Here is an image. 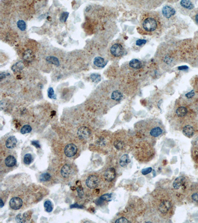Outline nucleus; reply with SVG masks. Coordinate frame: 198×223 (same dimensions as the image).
<instances>
[{
  "instance_id": "nucleus-1",
  "label": "nucleus",
  "mask_w": 198,
  "mask_h": 223,
  "mask_svg": "<svg viewBox=\"0 0 198 223\" xmlns=\"http://www.w3.org/2000/svg\"><path fill=\"white\" fill-rule=\"evenodd\" d=\"M140 25L142 30L147 34H156L162 29V19L155 11L146 12L141 15Z\"/></svg>"
},
{
  "instance_id": "nucleus-2",
  "label": "nucleus",
  "mask_w": 198,
  "mask_h": 223,
  "mask_svg": "<svg viewBox=\"0 0 198 223\" xmlns=\"http://www.w3.org/2000/svg\"><path fill=\"white\" fill-rule=\"evenodd\" d=\"M125 47L123 43L120 42H116L111 45L110 48V52L112 57L120 58L124 55Z\"/></svg>"
},
{
  "instance_id": "nucleus-3",
  "label": "nucleus",
  "mask_w": 198,
  "mask_h": 223,
  "mask_svg": "<svg viewBox=\"0 0 198 223\" xmlns=\"http://www.w3.org/2000/svg\"><path fill=\"white\" fill-rule=\"evenodd\" d=\"M100 184V180L97 176L91 175L89 176L86 180V184L87 187L91 189H94L98 187Z\"/></svg>"
},
{
  "instance_id": "nucleus-4",
  "label": "nucleus",
  "mask_w": 198,
  "mask_h": 223,
  "mask_svg": "<svg viewBox=\"0 0 198 223\" xmlns=\"http://www.w3.org/2000/svg\"><path fill=\"white\" fill-rule=\"evenodd\" d=\"M158 209L163 214H167L172 209V203L168 200H163L160 203Z\"/></svg>"
},
{
  "instance_id": "nucleus-5",
  "label": "nucleus",
  "mask_w": 198,
  "mask_h": 223,
  "mask_svg": "<svg viewBox=\"0 0 198 223\" xmlns=\"http://www.w3.org/2000/svg\"><path fill=\"white\" fill-rule=\"evenodd\" d=\"M189 112V108L186 105H180L176 109V115L177 117L181 118L186 117Z\"/></svg>"
},
{
  "instance_id": "nucleus-6",
  "label": "nucleus",
  "mask_w": 198,
  "mask_h": 223,
  "mask_svg": "<svg viewBox=\"0 0 198 223\" xmlns=\"http://www.w3.org/2000/svg\"><path fill=\"white\" fill-rule=\"evenodd\" d=\"M77 147L73 144H69L64 148V153L68 157L74 156L77 152Z\"/></svg>"
},
{
  "instance_id": "nucleus-7",
  "label": "nucleus",
  "mask_w": 198,
  "mask_h": 223,
  "mask_svg": "<svg viewBox=\"0 0 198 223\" xmlns=\"http://www.w3.org/2000/svg\"><path fill=\"white\" fill-rule=\"evenodd\" d=\"M23 202L22 199L18 197H14L10 199V206L13 210H18L22 206Z\"/></svg>"
},
{
  "instance_id": "nucleus-8",
  "label": "nucleus",
  "mask_w": 198,
  "mask_h": 223,
  "mask_svg": "<svg viewBox=\"0 0 198 223\" xmlns=\"http://www.w3.org/2000/svg\"><path fill=\"white\" fill-rule=\"evenodd\" d=\"M90 130L86 126H81L78 129L77 131V135L79 138L81 139H87L91 135Z\"/></svg>"
},
{
  "instance_id": "nucleus-9",
  "label": "nucleus",
  "mask_w": 198,
  "mask_h": 223,
  "mask_svg": "<svg viewBox=\"0 0 198 223\" xmlns=\"http://www.w3.org/2000/svg\"><path fill=\"white\" fill-rule=\"evenodd\" d=\"M150 135L153 138H157L163 133L162 127L160 126H154L149 130Z\"/></svg>"
},
{
  "instance_id": "nucleus-10",
  "label": "nucleus",
  "mask_w": 198,
  "mask_h": 223,
  "mask_svg": "<svg viewBox=\"0 0 198 223\" xmlns=\"http://www.w3.org/2000/svg\"><path fill=\"white\" fill-rule=\"evenodd\" d=\"M115 176H116L115 170L113 168L107 169L104 174V178L107 182H110L112 181L115 179Z\"/></svg>"
},
{
  "instance_id": "nucleus-11",
  "label": "nucleus",
  "mask_w": 198,
  "mask_h": 223,
  "mask_svg": "<svg viewBox=\"0 0 198 223\" xmlns=\"http://www.w3.org/2000/svg\"><path fill=\"white\" fill-rule=\"evenodd\" d=\"M163 15L165 18H170L176 14V10L172 6H165L163 8Z\"/></svg>"
},
{
  "instance_id": "nucleus-12",
  "label": "nucleus",
  "mask_w": 198,
  "mask_h": 223,
  "mask_svg": "<svg viewBox=\"0 0 198 223\" xmlns=\"http://www.w3.org/2000/svg\"><path fill=\"white\" fill-rule=\"evenodd\" d=\"M182 132L184 135L188 138H192L195 134L194 128L191 125H186L183 127Z\"/></svg>"
},
{
  "instance_id": "nucleus-13",
  "label": "nucleus",
  "mask_w": 198,
  "mask_h": 223,
  "mask_svg": "<svg viewBox=\"0 0 198 223\" xmlns=\"http://www.w3.org/2000/svg\"><path fill=\"white\" fill-rule=\"evenodd\" d=\"M185 183V178L184 176H179L176 178L173 183V187L175 189H178Z\"/></svg>"
},
{
  "instance_id": "nucleus-14",
  "label": "nucleus",
  "mask_w": 198,
  "mask_h": 223,
  "mask_svg": "<svg viewBox=\"0 0 198 223\" xmlns=\"http://www.w3.org/2000/svg\"><path fill=\"white\" fill-rule=\"evenodd\" d=\"M17 143V139L15 136H11L9 137L6 142V147L9 149L14 148Z\"/></svg>"
},
{
  "instance_id": "nucleus-15",
  "label": "nucleus",
  "mask_w": 198,
  "mask_h": 223,
  "mask_svg": "<svg viewBox=\"0 0 198 223\" xmlns=\"http://www.w3.org/2000/svg\"><path fill=\"white\" fill-rule=\"evenodd\" d=\"M94 64L98 68H103L107 64V62L105 61L103 58L101 57H96L94 60Z\"/></svg>"
},
{
  "instance_id": "nucleus-16",
  "label": "nucleus",
  "mask_w": 198,
  "mask_h": 223,
  "mask_svg": "<svg viewBox=\"0 0 198 223\" xmlns=\"http://www.w3.org/2000/svg\"><path fill=\"white\" fill-rule=\"evenodd\" d=\"M71 172V167L68 165L63 166L61 170V175L64 178H67L69 177Z\"/></svg>"
},
{
  "instance_id": "nucleus-17",
  "label": "nucleus",
  "mask_w": 198,
  "mask_h": 223,
  "mask_svg": "<svg viewBox=\"0 0 198 223\" xmlns=\"http://www.w3.org/2000/svg\"><path fill=\"white\" fill-rule=\"evenodd\" d=\"M5 163L6 165L8 167H13L17 163V160L14 156H13L12 155H10L6 157Z\"/></svg>"
},
{
  "instance_id": "nucleus-18",
  "label": "nucleus",
  "mask_w": 198,
  "mask_h": 223,
  "mask_svg": "<svg viewBox=\"0 0 198 223\" xmlns=\"http://www.w3.org/2000/svg\"><path fill=\"white\" fill-rule=\"evenodd\" d=\"M180 4L182 8L186 10H192V9L194 8V6L192 2L189 1H181L180 2Z\"/></svg>"
},
{
  "instance_id": "nucleus-19",
  "label": "nucleus",
  "mask_w": 198,
  "mask_h": 223,
  "mask_svg": "<svg viewBox=\"0 0 198 223\" xmlns=\"http://www.w3.org/2000/svg\"><path fill=\"white\" fill-rule=\"evenodd\" d=\"M129 65L131 68L136 69H140L143 66L141 62L137 59L132 60L129 62Z\"/></svg>"
},
{
  "instance_id": "nucleus-20",
  "label": "nucleus",
  "mask_w": 198,
  "mask_h": 223,
  "mask_svg": "<svg viewBox=\"0 0 198 223\" xmlns=\"http://www.w3.org/2000/svg\"><path fill=\"white\" fill-rule=\"evenodd\" d=\"M111 98L112 100L118 102L123 98V94L119 90H115L111 93Z\"/></svg>"
},
{
  "instance_id": "nucleus-21",
  "label": "nucleus",
  "mask_w": 198,
  "mask_h": 223,
  "mask_svg": "<svg viewBox=\"0 0 198 223\" xmlns=\"http://www.w3.org/2000/svg\"><path fill=\"white\" fill-rule=\"evenodd\" d=\"M24 68V65L22 61H19L14 64L11 67V69L14 72H19Z\"/></svg>"
},
{
  "instance_id": "nucleus-22",
  "label": "nucleus",
  "mask_w": 198,
  "mask_h": 223,
  "mask_svg": "<svg viewBox=\"0 0 198 223\" xmlns=\"http://www.w3.org/2000/svg\"><path fill=\"white\" fill-rule=\"evenodd\" d=\"M130 162V160L128 155L125 154V155H123V156L120 158V160H119V164L121 167H123L128 165Z\"/></svg>"
},
{
  "instance_id": "nucleus-23",
  "label": "nucleus",
  "mask_w": 198,
  "mask_h": 223,
  "mask_svg": "<svg viewBox=\"0 0 198 223\" xmlns=\"http://www.w3.org/2000/svg\"><path fill=\"white\" fill-rule=\"evenodd\" d=\"M46 60L49 63L54 64L57 67L59 66V61L57 57H54V56H48L46 58Z\"/></svg>"
},
{
  "instance_id": "nucleus-24",
  "label": "nucleus",
  "mask_w": 198,
  "mask_h": 223,
  "mask_svg": "<svg viewBox=\"0 0 198 223\" xmlns=\"http://www.w3.org/2000/svg\"><path fill=\"white\" fill-rule=\"evenodd\" d=\"M34 55L31 50H27L24 53L23 59L27 62H31L34 59Z\"/></svg>"
},
{
  "instance_id": "nucleus-25",
  "label": "nucleus",
  "mask_w": 198,
  "mask_h": 223,
  "mask_svg": "<svg viewBox=\"0 0 198 223\" xmlns=\"http://www.w3.org/2000/svg\"><path fill=\"white\" fill-rule=\"evenodd\" d=\"M191 85L194 88V91L198 93V75L195 76L194 77H193Z\"/></svg>"
},
{
  "instance_id": "nucleus-26",
  "label": "nucleus",
  "mask_w": 198,
  "mask_h": 223,
  "mask_svg": "<svg viewBox=\"0 0 198 223\" xmlns=\"http://www.w3.org/2000/svg\"><path fill=\"white\" fill-rule=\"evenodd\" d=\"M17 25L18 28L22 31H24L26 29V24L24 20H18L17 22Z\"/></svg>"
},
{
  "instance_id": "nucleus-27",
  "label": "nucleus",
  "mask_w": 198,
  "mask_h": 223,
  "mask_svg": "<svg viewBox=\"0 0 198 223\" xmlns=\"http://www.w3.org/2000/svg\"><path fill=\"white\" fill-rule=\"evenodd\" d=\"M114 146L117 149L121 150V149L124 147L125 143L124 142V141H122V140H116L114 142Z\"/></svg>"
},
{
  "instance_id": "nucleus-28",
  "label": "nucleus",
  "mask_w": 198,
  "mask_h": 223,
  "mask_svg": "<svg viewBox=\"0 0 198 223\" xmlns=\"http://www.w3.org/2000/svg\"><path fill=\"white\" fill-rule=\"evenodd\" d=\"M44 208L45 209V210L48 212H52L53 209V204H52V202L49 200H47L45 202L44 204Z\"/></svg>"
},
{
  "instance_id": "nucleus-29",
  "label": "nucleus",
  "mask_w": 198,
  "mask_h": 223,
  "mask_svg": "<svg viewBox=\"0 0 198 223\" xmlns=\"http://www.w3.org/2000/svg\"><path fill=\"white\" fill-rule=\"evenodd\" d=\"M32 131V127L29 125H25L20 130V132L22 134L30 133Z\"/></svg>"
},
{
  "instance_id": "nucleus-30",
  "label": "nucleus",
  "mask_w": 198,
  "mask_h": 223,
  "mask_svg": "<svg viewBox=\"0 0 198 223\" xmlns=\"http://www.w3.org/2000/svg\"><path fill=\"white\" fill-rule=\"evenodd\" d=\"M70 13L67 11H64L61 14V16L59 17V20L62 23H66L68 19Z\"/></svg>"
},
{
  "instance_id": "nucleus-31",
  "label": "nucleus",
  "mask_w": 198,
  "mask_h": 223,
  "mask_svg": "<svg viewBox=\"0 0 198 223\" xmlns=\"http://www.w3.org/2000/svg\"><path fill=\"white\" fill-rule=\"evenodd\" d=\"M90 78L95 83H98L101 81V76L98 73H93L90 76Z\"/></svg>"
},
{
  "instance_id": "nucleus-32",
  "label": "nucleus",
  "mask_w": 198,
  "mask_h": 223,
  "mask_svg": "<svg viewBox=\"0 0 198 223\" xmlns=\"http://www.w3.org/2000/svg\"><path fill=\"white\" fill-rule=\"evenodd\" d=\"M32 161H33V158L30 154H26L24 156L23 161L26 165L30 164Z\"/></svg>"
},
{
  "instance_id": "nucleus-33",
  "label": "nucleus",
  "mask_w": 198,
  "mask_h": 223,
  "mask_svg": "<svg viewBox=\"0 0 198 223\" xmlns=\"http://www.w3.org/2000/svg\"><path fill=\"white\" fill-rule=\"evenodd\" d=\"M51 176L48 173H44L43 174L40 176V180L41 182H47L48 180H50Z\"/></svg>"
},
{
  "instance_id": "nucleus-34",
  "label": "nucleus",
  "mask_w": 198,
  "mask_h": 223,
  "mask_svg": "<svg viewBox=\"0 0 198 223\" xmlns=\"http://www.w3.org/2000/svg\"><path fill=\"white\" fill-rule=\"evenodd\" d=\"M48 96L50 99H56V96L55 95L54 90L52 87H49L48 90Z\"/></svg>"
},
{
  "instance_id": "nucleus-35",
  "label": "nucleus",
  "mask_w": 198,
  "mask_h": 223,
  "mask_svg": "<svg viewBox=\"0 0 198 223\" xmlns=\"http://www.w3.org/2000/svg\"><path fill=\"white\" fill-rule=\"evenodd\" d=\"M111 198H112V197H111V194H105L101 196L99 199H101L102 201H106L109 202L111 200Z\"/></svg>"
},
{
  "instance_id": "nucleus-36",
  "label": "nucleus",
  "mask_w": 198,
  "mask_h": 223,
  "mask_svg": "<svg viewBox=\"0 0 198 223\" xmlns=\"http://www.w3.org/2000/svg\"><path fill=\"white\" fill-rule=\"evenodd\" d=\"M76 190H77L79 197L80 198H82L84 196V192L83 188H82V186L81 185L78 186V187L76 188Z\"/></svg>"
},
{
  "instance_id": "nucleus-37",
  "label": "nucleus",
  "mask_w": 198,
  "mask_h": 223,
  "mask_svg": "<svg viewBox=\"0 0 198 223\" xmlns=\"http://www.w3.org/2000/svg\"><path fill=\"white\" fill-rule=\"evenodd\" d=\"M15 220L18 223H25L26 222L24 217L21 214H19L17 216V217L15 218Z\"/></svg>"
},
{
  "instance_id": "nucleus-38",
  "label": "nucleus",
  "mask_w": 198,
  "mask_h": 223,
  "mask_svg": "<svg viewBox=\"0 0 198 223\" xmlns=\"http://www.w3.org/2000/svg\"><path fill=\"white\" fill-rule=\"evenodd\" d=\"M191 199L193 202L198 204V192H195L191 194Z\"/></svg>"
},
{
  "instance_id": "nucleus-39",
  "label": "nucleus",
  "mask_w": 198,
  "mask_h": 223,
  "mask_svg": "<svg viewBox=\"0 0 198 223\" xmlns=\"http://www.w3.org/2000/svg\"><path fill=\"white\" fill-rule=\"evenodd\" d=\"M24 217V219L26 222L27 221H29L30 219L31 216V213L30 211L29 212H25L22 215Z\"/></svg>"
},
{
  "instance_id": "nucleus-40",
  "label": "nucleus",
  "mask_w": 198,
  "mask_h": 223,
  "mask_svg": "<svg viewBox=\"0 0 198 223\" xmlns=\"http://www.w3.org/2000/svg\"><path fill=\"white\" fill-rule=\"evenodd\" d=\"M129 221L127 219L124 217L119 218L115 221V223H129Z\"/></svg>"
},
{
  "instance_id": "nucleus-41",
  "label": "nucleus",
  "mask_w": 198,
  "mask_h": 223,
  "mask_svg": "<svg viewBox=\"0 0 198 223\" xmlns=\"http://www.w3.org/2000/svg\"><path fill=\"white\" fill-rule=\"evenodd\" d=\"M152 171V168L151 167L146 168V169L142 170V174L143 175H146L147 174L150 173Z\"/></svg>"
},
{
  "instance_id": "nucleus-42",
  "label": "nucleus",
  "mask_w": 198,
  "mask_h": 223,
  "mask_svg": "<svg viewBox=\"0 0 198 223\" xmlns=\"http://www.w3.org/2000/svg\"><path fill=\"white\" fill-rule=\"evenodd\" d=\"M147 42V41L146 40H144V39H139L136 42V45L139 46H141L144 45L146 44Z\"/></svg>"
},
{
  "instance_id": "nucleus-43",
  "label": "nucleus",
  "mask_w": 198,
  "mask_h": 223,
  "mask_svg": "<svg viewBox=\"0 0 198 223\" xmlns=\"http://www.w3.org/2000/svg\"><path fill=\"white\" fill-rule=\"evenodd\" d=\"M193 17V19L195 20L196 24L198 25V10L194 12Z\"/></svg>"
},
{
  "instance_id": "nucleus-44",
  "label": "nucleus",
  "mask_w": 198,
  "mask_h": 223,
  "mask_svg": "<svg viewBox=\"0 0 198 223\" xmlns=\"http://www.w3.org/2000/svg\"><path fill=\"white\" fill-rule=\"evenodd\" d=\"M31 144L32 145H34L35 147H36L37 148H40V144H39V142H38V141H36V140H35V141H32L31 142Z\"/></svg>"
},
{
  "instance_id": "nucleus-45",
  "label": "nucleus",
  "mask_w": 198,
  "mask_h": 223,
  "mask_svg": "<svg viewBox=\"0 0 198 223\" xmlns=\"http://www.w3.org/2000/svg\"><path fill=\"white\" fill-rule=\"evenodd\" d=\"M10 73H6V72H2V73H1V74H0V78H1V80L2 81V80H3V78H5L6 76H10Z\"/></svg>"
},
{
  "instance_id": "nucleus-46",
  "label": "nucleus",
  "mask_w": 198,
  "mask_h": 223,
  "mask_svg": "<svg viewBox=\"0 0 198 223\" xmlns=\"http://www.w3.org/2000/svg\"><path fill=\"white\" fill-rule=\"evenodd\" d=\"M71 208H83V206L79 205L78 204H73L71 206Z\"/></svg>"
},
{
  "instance_id": "nucleus-47",
  "label": "nucleus",
  "mask_w": 198,
  "mask_h": 223,
  "mask_svg": "<svg viewBox=\"0 0 198 223\" xmlns=\"http://www.w3.org/2000/svg\"><path fill=\"white\" fill-rule=\"evenodd\" d=\"M0 206H1V207H3V206H4V202H3V200H2V199H1V203H0Z\"/></svg>"
},
{
  "instance_id": "nucleus-48",
  "label": "nucleus",
  "mask_w": 198,
  "mask_h": 223,
  "mask_svg": "<svg viewBox=\"0 0 198 223\" xmlns=\"http://www.w3.org/2000/svg\"><path fill=\"white\" fill-rule=\"evenodd\" d=\"M197 192H198V187H197Z\"/></svg>"
},
{
  "instance_id": "nucleus-49",
  "label": "nucleus",
  "mask_w": 198,
  "mask_h": 223,
  "mask_svg": "<svg viewBox=\"0 0 198 223\" xmlns=\"http://www.w3.org/2000/svg\"></svg>"
}]
</instances>
